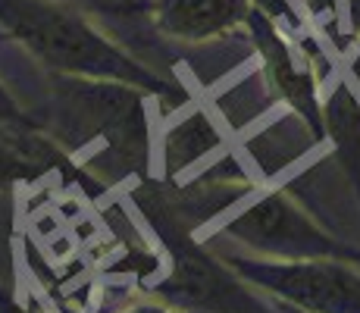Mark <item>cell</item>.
Wrapping results in <instances>:
<instances>
[{"label":"cell","mask_w":360,"mask_h":313,"mask_svg":"<svg viewBox=\"0 0 360 313\" xmlns=\"http://www.w3.org/2000/svg\"><path fill=\"white\" fill-rule=\"evenodd\" d=\"M150 103L148 91L126 82L53 75L47 103L32 113L103 185L122 179L148 182L154 179Z\"/></svg>","instance_id":"obj_1"},{"label":"cell","mask_w":360,"mask_h":313,"mask_svg":"<svg viewBox=\"0 0 360 313\" xmlns=\"http://www.w3.org/2000/svg\"><path fill=\"white\" fill-rule=\"evenodd\" d=\"M131 213L150 232L160 254V269L144 282L150 298L191 313H276L266 295L198 241V232L172 207L160 179L129 188Z\"/></svg>","instance_id":"obj_2"},{"label":"cell","mask_w":360,"mask_h":313,"mask_svg":"<svg viewBox=\"0 0 360 313\" xmlns=\"http://www.w3.org/2000/svg\"><path fill=\"white\" fill-rule=\"evenodd\" d=\"M0 34L25 47L51 75L126 82L160 103H182L172 82L116 44L82 6L66 0H0Z\"/></svg>","instance_id":"obj_3"},{"label":"cell","mask_w":360,"mask_h":313,"mask_svg":"<svg viewBox=\"0 0 360 313\" xmlns=\"http://www.w3.org/2000/svg\"><path fill=\"white\" fill-rule=\"evenodd\" d=\"M207 232L245 245L248 254L276 260H348L360 267V248L332 235L285 188L251 185Z\"/></svg>","instance_id":"obj_4"},{"label":"cell","mask_w":360,"mask_h":313,"mask_svg":"<svg viewBox=\"0 0 360 313\" xmlns=\"http://www.w3.org/2000/svg\"><path fill=\"white\" fill-rule=\"evenodd\" d=\"M235 273L269 301L307 313H360V269L348 260H276L257 254H223Z\"/></svg>","instance_id":"obj_5"},{"label":"cell","mask_w":360,"mask_h":313,"mask_svg":"<svg viewBox=\"0 0 360 313\" xmlns=\"http://www.w3.org/2000/svg\"><path fill=\"white\" fill-rule=\"evenodd\" d=\"M248 38L260 57V72L266 82V91L279 97L288 110L307 125L316 144L326 141V122H323V94L320 75L314 69V57L292 41L276 19L263 10H254L248 19Z\"/></svg>","instance_id":"obj_6"},{"label":"cell","mask_w":360,"mask_h":313,"mask_svg":"<svg viewBox=\"0 0 360 313\" xmlns=\"http://www.w3.org/2000/svg\"><path fill=\"white\" fill-rule=\"evenodd\" d=\"M254 0H154L150 25L179 44H210L248 32Z\"/></svg>","instance_id":"obj_7"},{"label":"cell","mask_w":360,"mask_h":313,"mask_svg":"<svg viewBox=\"0 0 360 313\" xmlns=\"http://www.w3.org/2000/svg\"><path fill=\"white\" fill-rule=\"evenodd\" d=\"M226 148V135L210 110L191 107L185 116H179L160 138V172L157 179L166 185L191 182L200 172H207L217 163V154Z\"/></svg>","instance_id":"obj_8"},{"label":"cell","mask_w":360,"mask_h":313,"mask_svg":"<svg viewBox=\"0 0 360 313\" xmlns=\"http://www.w3.org/2000/svg\"><path fill=\"white\" fill-rule=\"evenodd\" d=\"M323 122L345 179L360 198V94L345 79H338L323 97Z\"/></svg>","instance_id":"obj_9"},{"label":"cell","mask_w":360,"mask_h":313,"mask_svg":"<svg viewBox=\"0 0 360 313\" xmlns=\"http://www.w3.org/2000/svg\"><path fill=\"white\" fill-rule=\"evenodd\" d=\"M47 176H51V172L41 163H34V160L19 148V141L10 132V122H0V191H10V188H16V185L41 182V179H47Z\"/></svg>","instance_id":"obj_10"},{"label":"cell","mask_w":360,"mask_h":313,"mask_svg":"<svg viewBox=\"0 0 360 313\" xmlns=\"http://www.w3.org/2000/svg\"><path fill=\"white\" fill-rule=\"evenodd\" d=\"M304 4L314 6V10L320 13V0H304ZM254 6L266 13L269 19H276L279 25H285V29L292 32V34H301V19H297L292 0H254Z\"/></svg>","instance_id":"obj_11"},{"label":"cell","mask_w":360,"mask_h":313,"mask_svg":"<svg viewBox=\"0 0 360 313\" xmlns=\"http://www.w3.org/2000/svg\"><path fill=\"white\" fill-rule=\"evenodd\" d=\"M85 4L98 13H110V16H148L150 19L154 0H85Z\"/></svg>","instance_id":"obj_12"},{"label":"cell","mask_w":360,"mask_h":313,"mask_svg":"<svg viewBox=\"0 0 360 313\" xmlns=\"http://www.w3.org/2000/svg\"><path fill=\"white\" fill-rule=\"evenodd\" d=\"M0 313H53V310L47 307L38 295L16 298L13 288H6V285L0 282Z\"/></svg>","instance_id":"obj_13"},{"label":"cell","mask_w":360,"mask_h":313,"mask_svg":"<svg viewBox=\"0 0 360 313\" xmlns=\"http://www.w3.org/2000/svg\"><path fill=\"white\" fill-rule=\"evenodd\" d=\"M0 122H10V125H29L34 122V113L25 110L16 97L10 94V88L0 82Z\"/></svg>","instance_id":"obj_14"},{"label":"cell","mask_w":360,"mask_h":313,"mask_svg":"<svg viewBox=\"0 0 360 313\" xmlns=\"http://www.w3.org/2000/svg\"><path fill=\"white\" fill-rule=\"evenodd\" d=\"M113 313H191V310H179V307H169V304L157 301V298H150V301H138V304H129V307L122 310H113Z\"/></svg>","instance_id":"obj_15"},{"label":"cell","mask_w":360,"mask_h":313,"mask_svg":"<svg viewBox=\"0 0 360 313\" xmlns=\"http://www.w3.org/2000/svg\"><path fill=\"white\" fill-rule=\"evenodd\" d=\"M273 304H276V313H307V310L292 307V304H282V301H273Z\"/></svg>","instance_id":"obj_16"}]
</instances>
